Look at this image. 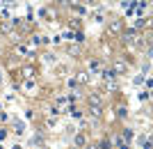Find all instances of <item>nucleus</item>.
Wrapping results in <instances>:
<instances>
[{
  "label": "nucleus",
  "instance_id": "nucleus-1",
  "mask_svg": "<svg viewBox=\"0 0 153 149\" xmlns=\"http://www.w3.org/2000/svg\"><path fill=\"white\" fill-rule=\"evenodd\" d=\"M21 76L25 78V80H32V78L37 76V69H34V67H32V64H25V67H23V69H21Z\"/></svg>",
  "mask_w": 153,
  "mask_h": 149
},
{
  "label": "nucleus",
  "instance_id": "nucleus-2",
  "mask_svg": "<svg viewBox=\"0 0 153 149\" xmlns=\"http://www.w3.org/2000/svg\"><path fill=\"white\" fill-rule=\"evenodd\" d=\"M108 30H110L112 34H121V32H123V21H110Z\"/></svg>",
  "mask_w": 153,
  "mask_h": 149
},
{
  "label": "nucleus",
  "instance_id": "nucleus-3",
  "mask_svg": "<svg viewBox=\"0 0 153 149\" xmlns=\"http://www.w3.org/2000/svg\"><path fill=\"white\" fill-rule=\"evenodd\" d=\"M121 37H123V41H128V44H135V41H137V32H135V30H123Z\"/></svg>",
  "mask_w": 153,
  "mask_h": 149
},
{
  "label": "nucleus",
  "instance_id": "nucleus-4",
  "mask_svg": "<svg viewBox=\"0 0 153 149\" xmlns=\"http://www.w3.org/2000/svg\"><path fill=\"white\" fill-rule=\"evenodd\" d=\"M114 73H126L128 71V64L123 62V60H114V69H112Z\"/></svg>",
  "mask_w": 153,
  "mask_h": 149
},
{
  "label": "nucleus",
  "instance_id": "nucleus-5",
  "mask_svg": "<svg viewBox=\"0 0 153 149\" xmlns=\"http://www.w3.org/2000/svg\"><path fill=\"white\" fill-rule=\"evenodd\" d=\"M73 142H76V147H87V136L85 133H76V138H73Z\"/></svg>",
  "mask_w": 153,
  "mask_h": 149
},
{
  "label": "nucleus",
  "instance_id": "nucleus-6",
  "mask_svg": "<svg viewBox=\"0 0 153 149\" xmlns=\"http://www.w3.org/2000/svg\"><path fill=\"white\" fill-rule=\"evenodd\" d=\"M87 101H89V106H101V108H103V99L98 97L96 92H91L89 97H87Z\"/></svg>",
  "mask_w": 153,
  "mask_h": 149
},
{
  "label": "nucleus",
  "instance_id": "nucleus-7",
  "mask_svg": "<svg viewBox=\"0 0 153 149\" xmlns=\"http://www.w3.org/2000/svg\"><path fill=\"white\" fill-rule=\"evenodd\" d=\"M73 80H76L78 85H87V80H89V76H87V73H85V71H80V73H76V78H73Z\"/></svg>",
  "mask_w": 153,
  "mask_h": 149
},
{
  "label": "nucleus",
  "instance_id": "nucleus-8",
  "mask_svg": "<svg viewBox=\"0 0 153 149\" xmlns=\"http://www.w3.org/2000/svg\"><path fill=\"white\" fill-rule=\"evenodd\" d=\"M101 76L105 78V80H114V71H112V69H101Z\"/></svg>",
  "mask_w": 153,
  "mask_h": 149
},
{
  "label": "nucleus",
  "instance_id": "nucleus-9",
  "mask_svg": "<svg viewBox=\"0 0 153 149\" xmlns=\"http://www.w3.org/2000/svg\"><path fill=\"white\" fill-rule=\"evenodd\" d=\"M140 145H142V149H151V138H149V136H142L140 138Z\"/></svg>",
  "mask_w": 153,
  "mask_h": 149
},
{
  "label": "nucleus",
  "instance_id": "nucleus-10",
  "mask_svg": "<svg viewBox=\"0 0 153 149\" xmlns=\"http://www.w3.org/2000/svg\"><path fill=\"white\" fill-rule=\"evenodd\" d=\"M149 25H151V23H149V19H140L137 23H135V32H137L140 28H149Z\"/></svg>",
  "mask_w": 153,
  "mask_h": 149
},
{
  "label": "nucleus",
  "instance_id": "nucleus-11",
  "mask_svg": "<svg viewBox=\"0 0 153 149\" xmlns=\"http://www.w3.org/2000/svg\"><path fill=\"white\" fill-rule=\"evenodd\" d=\"M89 112H91L94 117H101V115H103V108H101V106H89Z\"/></svg>",
  "mask_w": 153,
  "mask_h": 149
},
{
  "label": "nucleus",
  "instance_id": "nucleus-12",
  "mask_svg": "<svg viewBox=\"0 0 153 149\" xmlns=\"http://www.w3.org/2000/svg\"><path fill=\"white\" fill-rule=\"evenodd\" d=\"M89 71H101V62L98 60H91L89 62Z\"/></svg>",
  "mask_w": 153,
  "mask_h": 149
},
{
  "label": "nucleus",
  "instance_id": "nucleus-13",
  "mask_svg": "<svg viewBox=\"0 0 153 149\" xmlns=\"http://www.w3.org/2000/svg\"><path fill=\"white\" fill-rule=\"evenodd\" d=\"M130 138H133V131H130V129H126V131L121 133V140H126V142H128Z\"/></svg>",
  "mask_w": 153,
  "mask_h": 149
},
{
  "label": "nucleus",
  "instance_id": "nucleus-14",
  "mask_svg": "<svg viewBox=\"0 0 153 149\" xmlns=\"http://www.w3.org/2000/svg\"><path fill=\"white\" fill-rule=\"evenodd\" d=\"M14 126H16V133H25V124L23 122H16Z\"/></svg>",
  "mask_w": 153,
  "mask_h": 149
},
{
  "label": "nucleus",
  "instance_id": "nucleus-15",
  "mask_svg": "<svg viewBox=\"0 0 153 149\" xmlns=\"http://www.w3.org/2000/svg\"><path fill=\"white\" fill-rule=\"evenodd\" d=\"M69 53L71 55H80V48H78V46H69Z\"/></svg>",
  "mask_w": 153,
  "mask_h": 149
},
{
  "label": "nucleus",
  "instance_id": "nucleus-16",
  "mask_svg": "<svg viewBox=\"0 0 153 149\" xmlns=\"http://www.w3.org/2000/svg\"><path fill=\"white\" fill-rule=\"evenodd\" d=\"M34 87V80H25V90H32Z\"/></svg>",
  "mask_w": 153,
  "mask_h": 149
},
{
  "label": "nucleus",
  "instance_id": "nucleus-17",
  "mask_svg": "<svg viewBox=\"0 0 153 149\" xmlns=\"http://www.w3.org/2000/svg\"><path fill=\"white\" fill-rule=\"evenodd\" d=\"M117 115H119V117L123 119V117H126V108H119V110H117Z\"/></svg>",
  "mask_w": 153,
  "mask_h": 149
},
{
  "label": "nucleus",
  "instance_id": "nucleus-18",
  "mask_svg": "<svg viewBox=\"0 0 153 149\" xmlns=\"http://www.w3.org/2000/svg\"><path fill=\"white\" fill-rule=\"evenodd\" d=\"M87 149H96V147H87Z\"/></svg>",
  "mask_w": 153,
  "mask_h": 149
},
{
  "label": "nucleus",
  "instance_id": "nucleus-19",
  "mask_svg": "<svg viewBox=\"0 0 153 149\" xmlns=\"http://www.w3.org/2000/svg\"><path fill=\"white\" fill-rule=\"evenodd\" d=\"M0 80H2V78H0Z\"/></svg>",
  "mask_w": 153,
  "mask_h": 149
},
{
  "label": "nucleus",
  "instance_id": "nucleus-20",
  "mask_svg": "<svg viewBox=\"0 0 153 149\" xmlns=\"http://www.w3.org/2000/svg\"><path fill=\"white\" fill-rule=\"evenodd\" d=\"M0 149H2V147H0Z\"/></svg>",
  "mask_w": 153,
  "mask_h": 149
}]
</instances>
